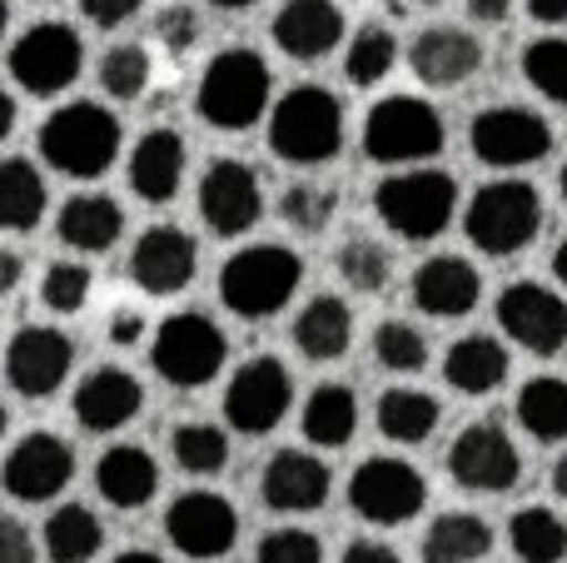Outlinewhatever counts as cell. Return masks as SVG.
<instances>
[{
  "mask_svg": "<svg viewBox=\"0 0 567 563\" xmlns=\"http://www.w3.org/2000/svg\"><path fill=\"white\" fill-rule=\"evenodd\" d=\"M179 180H185V140L175 130L140 135V145L130 150V190L150 205H165V199H175Z\"/></svg>",
  "mask_w": 567,
  "mask_h": 563,
  "instance_id": "25",
  "label": "cell"
},
{
  "mask_svg": "<svg viewBox=\"0 0 567 563\" xmlns=\"http://www.w3.org/2000/svg\"><path fill=\"white\" fill-rule=\"evenodd\" d=\"M423 6H439V0H423Z\"/></svg>",
  "mask_w": 567,
  "mask_h": 563,
  "instance_id": "62",
  "label": "cell"
},
{
  "mask_svg": "<svg viewBox=\"0 0 567 563\" xmlns=\"http://www.w3.org/2000/svg\"><path fill=\"white\" fill-rule=\"evenodd\" d=\"M468 140H473V155L483 165H498V170H518V165H533L553 150V130L543 115L523 105H493V110H478L468 125Z\"/></svg>",
  "mask_w": 567,
  "mask_h": 563,
  "instance_id": "11",
  "label": "cell"
},
{
  "mask_svg": "<svg viewBox=\"0 0 567 563\" xmlns=\"http://www.w3.org/2000/svg\"><path fill=\"white\" fill-rule=\"evenodd\" d=\"M145 6V0H80V10H85V20H95V25H125L135 10Z\"/></svg>",
  "mask_w": 567,
  "mask_h": 563,
  "instance_id": "48",
  "label": "cell"
},
{
  "mask_svg": "<svg viewBox=\"0 0 567 563\" xmlns=\"http://www.w3.org/2000/svg\"><path fill=\"white\" fill-rule=\"evenodd\" d=\"M518 424L543 444L567 439V379L538 375L518 389Z\"/></svg>",
  "mask_w": 567,
  "mask_h": 563,
  "instance_id": "36",
  "label": "cell"
},
{
  "mask_svg": "<svg viewBox=\"0 0 567 563\" xmlns=\"http://www.w3.org/2000/svg\"><path fill=\"white\" fill-rule=\"evenodd\" d=\"M140 405H145V389H140V379L125 375V369H95V375H85L75 389V419L90 434H115V429H125L130 419L140 414Z\"/></svg>",
  "mask_w": 567,
  "mask_h": 563,
  "instance_id": "22",
  "label": "cell"
},
{
  "mask_svg": "<svg viewBox=\"0 0 567 563\" xmlns=\"http://www.w3.org/2000/svg\"><path fill=\"white\" fill-rule=\"evenodd\" d=\"M513 0H468V16L473 20H488V25H498V20H508Z\"/></svg>",
  "mask_w": 567,
  "mask_h": 563,
  "instance_id": "53",
  "label": "cell"
},
{
  "mask_svg": "<svg viewBox=\"0 0 567 563\" xmlns=\"http://www.w3.org/2000/svg\"><path fill=\"white\" fill-rule=\"evenodd\" d=\"M443 379H449L458 395H493V389L508 379V349L493 335L458 339V345H449V355H443Z\"/></svg>",
  "mask_w": 567,
  "mask_h": 563,
  "instance_id": "29",
  "label": "cell"
},
{
  "mask_svg": "<svg viewBox=\"0 0 567 563\" xmlns=\"http://www.w3.org/2000/svg\"><path fill=\"white\" fill-rule=\"evenodd\" d=\"M349 504L369 524H409L419 519V509L429 504V479L393 454H373L353 469L349 479Z\"/></svg>",
  "mask_w": 567,
  "mask_h": 563,
  "instance_id": "9",
  "label": "cell"
},
{
  "mask_svg": "<svg viewBox=\"0 0 567 563\" xmlns=\"http://www.w3.org/2000/svg\"><path fill=\"white\" fill-rule=\"evenodd\" d=\"M16 130V100H10V90H0V140Z\"/></svg>",
  "mask_w": 567,
  "mask_h": 563,
  "instance_id": "54",
  "label": "cell"
},
{
  "mask_svg": "<svg viewBox=\"0 0 567 563\" xmlns=\"http://www.w3.org/2000/svg\"><path fill=\"white\" fill-rule=\"evenodd\" d=\"M439 399L423 395V389H389L379 399V434L393 444H423L439 429Z\"/></svg>",
  "mask_w": 567,
  "mask_h": 563,
  "instance_id": "34",
  "label": "cell"
},
{
  "mask_svg": "<svg viewBox=\"0 0 567 563\" xmlns=\"http://www.w3.org/2000/svg\"><path fill=\"white\" fill-rule=\"evenodd\" d=\"M169 454L185 474H219L229 464V434L219 424H179L169 434Z\"/></svg>",
  "mask_w": 567,
  "mask_h": 563,
  "instance_id": "37",
  "label": "cell"
},
{
  "mask_svg": "<svg viewBox=\"0 0 567 563\" xmlns=\"http://www.w3.org/2000/svg\"><path fill=\"white\" fill-rule=\"evenodd\" d=\"M299 279H303V259L293 249L249 245L239 255H229V265L219 269V299L239 319H269L293 299Z\"/></svg>",
  "mask_w": 567,
  "mask_h": 563,
  "instance_id": "3",
  "label": "cell"
},
{
  "mask_svg": "<svg viewBox=\"0 0 567 563\" xmlns=\"http://www.w3.org/2000/svg\"><path fill=\"white\" fill-rule=\"evenodd\" d=\"M279 215L289 219L299 235H313V229H323L333 219V190L323 185H289L279 199Z\"/></svg>",
  "mask_w": 567,
  "mask_h": 563,
  "instance_id": "44",
  "label": "cell"
},
{
  "mask_svg": "<svg viewBox=\"0 0 567 563\" xmlns=\"http://www.w3.org/2000/svg\"><path fill=\"white\" fill-rule=\"evenodd\" d=\"M199 269V245L179 225H155L130 249V279L145 295H179Z\"/></svg>",
  "mask_w": 567,
  "mask_h": 563,
  "instance_id": "19",
  "label": "cell"
},
{
  "mask_svg": "<svg viewBox=\"0 0 567 563\" xmlns=\"http://www.w3.org/2000/svg\"><path fill=\"white\" fill-rule=\"evenodd\" d=\"M373 359H379L383 369H393V375H419V369L429 365V339H423L409 319H383V325L373 329Z\"/></svg>",
  "mask_w": 567,
  "mask_h": 563,
  "instance_id": "40",
  "label": "cell"
},
{
  "mask_svg": "<svg viewBox=\"0 0 567 563\" xmlns=\"http://www.w3.org/2000/svg\"><path fill=\"white\" fill-rule=\"evenodd\" d=\"M523 75L538 95H548L553 105L567 110V35H548V40H533L523 50Z\"/></svg>",
  "mask_w": 567,
  "mask_h": 563,
  "instance_id": "41",
  "label": "cell"
},
{
  "mask_svg": "<svg viewBox=\"0 0 567 563\" xmlns=\"http://www.w3.org/2000/svg\"><path fill=\"white\" fill-rule=\"evenodd\" d=\"M225 355H229L225 329H219L209 315H195V309H189V315L159 319L155 345H150V365H155V375L175 389L209 385V379L225 369Z\"/></svg>",
  "mask_w": 567,
  "mask_h": 563,
  "instance_id": "7",
  "label": "cell"
},
{
  "mask_svg": "<svg viewBox=\"0 0 567 563\" xmlns=\"http://www.w3.org/2000/svg\"><path fill=\"white\" fill-rule=\"evenodd\" d=\"M379 219L403 239H439L458 215V185L443 170H403L373 190Z\"/></svg>",
  "mask_w": 567,
  "mask_h": 563,
  "instance_id": "6",
  "label": "cell"
},
{
  "mask_svg": "<svg viewBox=\"0 0 567 563\" xmlns=\"http://www.w3.org/2000/svg\"><path fill=\"white\" fill-rule=\"evenodd\" d=\"M95 489H100V499H105V504H115V509L150 504V499H155V489H159L155 454H145L140 444L105 449V454H100V464H95Z\"/></svg>",
  "mask_w": 567,
  "mask_h": 563,
  "instance_id": "26",
  "label": "cell"
},
{
  "mask_svg": "<svg viewBox=\"0 0 567 563\" xmlns=\"http://www.w3.org/2000/svg\"><path fill=\"white\" fill-rule=\"evenodd\" d=\"M0 563H40V544L20 519H0Z\"/></svg>",
  "mask_w": 567,
  "mask_h": 563,
  "instance_id": "47",
  "label": "cell"
},
{
  "mask_svg": "<svg viewBox=\"0 0 567 563\" xmlns=\"http://www.w3.org/2000/svg\"><path fill=\"white\" fill-rule=\"evenodd\" d=\"M343 40V10L333 0H289L275 16V45L293 60H323Z\"/></svg>",
  "mask_w": 567,
  "mask_h": 563,
  "instance_id": "23",
  "label": "cell"
},
{
  "mask_svg": "<svg viewBox=\"0 0 567 563\" xmlns=\"http://www.w3.org/2000/svg\"><path fill=\"white\" fill-rule=\"evenodd\" d=\"M100 85L110 100H140L150 85V50L145 45H115L100 60Z\"/></svg>",
  "mask_w": 567,
  "mask_h": 563,
  "instance_id": "42",
  "label": "cell"
},
{
  "mask_svg": "<svg viewBox=\"0 0 567 563\" xmlns=\"http://www.w3.org/2000/svg\"><path fill=\"white\" fill-rule=\"evenodd\" d=\"M155 35H159V45H165L169 55H189V50L199 45V16H195L189 6H169V10H159Z\"/></svg>",
  "mask_w": 567,
  "mask_h": 563,
  "instance_id": "46",
  "label": "cell"
},
{
  "mask_svg": "<svg viewBox=\"0 0 567 563\" xmlns=\"http://www.w3.org/2000/svg\"><path fill=\"white\" fill-rule=\"evenodd\" d=\"M70 365H75V345L50 325H25L6 345V379L25 399H50L65 385Z\"/></svg>",
  "mask_w": 567,
  "mask_h": 563,
  "instance_id": "17",
  "label": "cell"
},
{
  "mask_svg": "<svg viewBox=\"0 0 567 563\" xmlns=\"http://www.w3.org/2000/svg\"><path fill=\"white\" fill-rule=\"evenodd\" d=\"M463 229L483 255H518L543 229V195L528 180H488L463 209Z\"/></svg>",
  "mask_w": 567,
  "mask_h": 563,
  "instance_id": "5",
  "label": "cell"
},
{
  "mask_svg": "<svg viewBox=\"0 0 567 563\" xmlns=\"http://www.w3.org/2000/svg\"><path fill=\"white\" fill-rule=\"evenodd\" d=\"M553 489H558V499H567V454L553 464Z\"/></svg>",
  "mask_w": 567,
  "mask_h": 563,
  "instance_id": "56",
  "label": "cell"
},
{
  "mask_svg": "<svg viewBox=\"0 0 567 563\" xmlns=\"http://www.w3.org/2000/svg\"><path fill=\"white\" fill-rule=\"evenodd\" d=\"M20 275H25V259H20L16 249L0 245V295H10V289L20 285Z\"/></svg>",
  "mask_w": 567,
  "mask_h": 563,
  "instance_id": "51",
  "label": "cell"
},
{
  "mask_svg": "<svg viewBox=\"0 0 567 563\" xmlns=\"http://www.w3.org/2000/svg\"><path fill=\"white\" fill-rule=\"evenodd\" d=\"M553 275H558V285L567 289V239L558 245V255H553Z\"/></svg>",
  "mask_w": 567,
  "mask_h": 563,
  "instance_id": "57",
  "label": "cell"
},
{
  "mask_svg": "<svg viewBox=\"0 0 567 563\" xmlns=\"http://www.w3.org/2000/svg\"><path fill=\"white\" fill-rule=\"evenodd\" d=\"M393 60H399V40H393V30L379 25V20H369V25H359L349 55H343V75H349L353 85H379V80L393 70Z\"/></svg>",
  "mask_w": 567,
  "mask_h": 563,
  "instance_id": "38",
  "label": "cell"
},
{
  "mask_svg": "<svg viewBox=\"0 0 567 563\" xmlns=\"http://www.w3.org/2000/svg\"><path fill=\"white\" fill-rule=\"evenodd\" d=\"M508 544L523 563H563L567 559V524L553 509L528 504L508 519Z\"/></svg>",
  "mask_w": 567,
  "mask_h": 563,
  "instance_id": "35",
  "label": "cell"
},
{
  "mask_svg": "<svg viewBox=\"0 0 567 563\" xmlns=\"http://www.w3.org/2000/svg\"><path fill=\"white\" fill-rule=\"evenodd\" d=\"M498 325L513 345L533 349V355H558L567 345V299L548 285H508L498 295Z\"/></svg>",
  "mask_w": 567,
  "mask_h": 563,
  "instance_id": "16",
  "label": "cell"
},
{
  "mask_svg": "<svg viewBox=\"0 0 567 563\" xmlns=\"http://www.w3.org/2000/svg\"><path fill=\"white\" fill-rule=\"evenodd\" d=\"M115 563H165V559L150 554V549H125V554H120Z\"/></svg>",
  "mask_w": 567,
  "mask_h": 563,
  "instance_id": "55",
  "label": "cell"
},
{
  "mask_svg": "<svg viewBox=\"0 0 567 563\" xmlns=\"http://www.w3.org/2000/svg\"><path fill=\"white\" fill-rule=\"evenodd\" d=\"M40 155L70 180H100L120 155V120L95 100H70L40 125Z\"/></svg>",
  "mask_w": 567,
  "mask_h": 563,
  "instance_id": "1",
  "label": "cell"
},
{
  "mask_svg": "<svg viewBox=\"0 0 567 563\" xmlns=\"http://www.w3.org/2000/svg\"><path fill=\"white\" fill-rule=\"evenodd\" d=\"M339 275H343V285H353L359 295H379L383 285H389V275H393V259H389V249L379 245V239H369V235H353L349 245L339 249Z\"/></svg>",
  "mask_w": 567,
  "mask_h": 563,
  "instance_id": "39",
  "label": "cell"
},
{
  "mask_svg": "<svg viewBox=\"0 0 567 563\" xmlns=\"http://www.w3.org/2000/svg\"><path fill=\"white\" fill-rule=\"evenodd\" d=\"M343 563H403V559L389 544H379V539H359V544L343 549Z\"/></svg>",
  "mask_w": 567,
  "mask_h": 563,
  "instance_id": "49",
  "label": "cell"
},
{
  "mask_svg": "<svg viewBox=\"0 0 567 563\" xmlns=\"http://www.w3.org/2000/svg\"><path fill=\"white\" fill-rule=\"evenodd\" d=\"M293 405V379L275 355L249 359L225 389V419L239 434H269Z\"/></svg>",
  "mask_w": 567,
  "mask_h": 563,
  "instance_id": "13",
  "label": "cell"
},
{
  "mask_svg": "<svg viewBox=\"0 0 567 563\" xmlns=\"http://www.w3.org/2000/svg\"><path fill=\"white\" fill-rule=\"evenodd\" d=\"M409 65L423 85H458V80L478 75L483 65V45L458 25H433L413 40Z\"/></svg>",
  "mask_w": 567,
  "mask_h": 563,
  "instance_id": "24",
  "label": "cell"
},
{
  "mask_svg": "<svg viewBox=\"0 0 567 563\" xmlns=\"http://www.w3.org/2000/svg\"><path fill=\"white\" fill-rule=\"evenodd\" d=\"M329 464L309 449H279L265 464V504L279 514H313V509L329 504Z\"/></svg>",
  "mask_w": 567,
  "mask_h": 563,
  "instance_id": "20",
  "label": "cell"
},
{
  "mask_svg": "<svg viewBox=\"0 0 567 563\" xmlns=\"http://www.w3.org/2000/svg\"><path fill=\"white\" fill-rule=\"evenodd\" d=\"M259 209H265V190L259 175L245 160H215L199 180V215L215 235H245L259 225Z\"/></svg>",
  "mask_w": 567,
  "mask_h": 563,
  "instance_id": "18",
  "label": "cell"
},
{
  "mask_svg": "<svg viewBox=\"0 0 567 563\" xmlns=\"http://www.w3.org/2000/svg\"><path fill=\"white\" fill-rule=\"evenodd\" d=\"M558 190H563V199H567V165H563V180H558Z\"/></svg>",
  "mask_w": 567,
  "mask_h": 563,
  "instance_id": "60",
  "label": "cell"
},
{
  "mask_svg": "<svg viewBox=\"0 0 567 563\" xmlns=\"http://www.w3.org/2000/svg\"><path fill=\"white\" fill-rule=\"evenodd\" d=\"M105 544V529L90 514L85 504H65L45 519V534H40V549H45L50 563H90Z\"/></svg>",
  "mask_w": 567,
  "mask_h": 563,
  "instance_id": "33",
  "label": "cell"
},
{
  "mask_svg": "<svg viewBox=\"0 0 567 563\" xmlns=\"http://www.w3.org/2000/svg\"><path fill=\"white\" fill-rule=\"evenodd\" d=\"M259 563H323V544L309 529H275L259 539Z\"/></svg>",
  "mask_w": 567,
  "mask_h": 563,
  "instance_id": "45",
  "label": "cell"
},
{
  "mask_svg": "<svg viewBox=\"0 0 567 563\" xmlns=\"http://www.w3.org/2000/svg\"><path fill=\"white\" fill-rule=\"evenodd\" d=\"M343 145V105L323 85H293L269 115V150L289 165H323Z\"/></svg>",
  "mask_w": 567,
  "mask_h": 563,
  "instance_id": "2",
  "label": "cell"
},
{
  "mask_svg": "<svg viewBox=\"0 0 567 563\" xmlns=\"http://www.w3.org/2000/svg\"><path fill=\"white\" fill-rule=\"evenodd\" d=\"M80 65H85V45L60 20H40L10 45V75L30 95H60L65 85H75Z\"/></svg>",
  "mask_w": 567,
  "mask_h": 563,
  "instance_id": "10",
  "label": "cell"
},
{
  "mask_svg": "<svg viewBox=\"0 0 567 563\" xmlns=\"http://www.w3.org/2000/svg\"><path fill=\"white\" fill-rule=\"evenodd\" d=\"M493 549V529L478 514H439L423 534V563H478Z\"/></svg>",
  "mask_w": 567,
  "mask_h": 563,
  "instance_id": "32",
  "label": "cell"
},
{
  "mask_svg": "<svg viewBox=\"0 0 567 563\" xmlns=\"http://www.w3.org/2000/svg\"><path fill=\"white\" fill-rule=\"evenodd\" d=\"M140 335H145V319H140L135 309H115V319H110V339L125 349V345H135Z\"/></svg>",
  "mask_w": 567,
  "mask_h": 563,
  "instance_id": "50",
  "label": "cell"
},
{
  "mask_svg": "<svg viewBox=\"0 0 567 563\" xmlns=\"http://www.w3.org/2000/svg\"><path fill=\"white\" fill-rule=\"evenodd\" d=\"M125 235V209L110 195H70L60 205V239L80 255H105Z\"/></svg>",
  "mask_w": 567,
  "mask_h": 563,
  "instance_id": "27",
  "label": "cell"
},
{
  "mask_svg": "<svg viewBox=\"0 0 567 563\" xmlns=\"http://www.w3.org/2000/svg\"><path fill=\"white\" fill-rule=\"evenodd\" d=\"M0 439H6V405H0Z\"/></svg>",
  "mask_w": 567,
  "mask_h": 563,
  "instance_id": "61",
  "label": "cell"
},
{
  "mask_svg": "<svg viewBox=\"0 0 567 563\" xmlns=\"http://www.w3.org/2000/svg\"><path fill=\"white\" fill-rule=\"evenodd\" d=\"M70 479H75V449L60 434H45V429L25 434L6 454V464H0V484H6V494L20 499V504H45Z\"/></svg>",
  "mask_w": 567,
  "mask_h": 563,
  "instance_id": "15",
  "label": "cell"
},
{
  "mask_svg": "<svg viewBox=\"0 0 567 563\" xmlns=\"http://www.w3.org/2000/svg\"><path fill=\"white\" fill-rule=\"evenodd\" d=\"M359 429V399L349 385H319L303 405V439L319 449H343Z\"/></svg>",
  "mask_w": 567,
  "mask_h": 563,
  "instance_id": "31",
  "label": "cell"
},
{
  "mask_svg": "<svg viewBox=\"0 0 567 563\" xmlns=\"http://www.w3.org/2000/svg\"><path fill=\"white\" fill-rule=\"evenodd\" d=\"M199 115L215 130H249L269 105V65L259 60V50H219L199 75L195 95Z\"/></svg>",
  "mask_w": 567,
  "mask_h": 563,
  "instance_id": "4",
  "label": "cell"
},
{
  "mask_svg": "<svg viewBox=\"0 0 567 563\" xmlns=\"http://www.w3.org/2000/svg\"><path fill=\"white\" fill-rule=\"evenodd\" d=\"M165 534L185 559H225L239 539V514L229 499L209 489H189L165 509Z\"/></svg>",
  "mask_w": 567,
  "mask_h": 563,
  "instance_id": "14",
  "label": "cell"
},
{
  "mask_svg": "<svg viewBox=\"0 0 567 563\" xmlns=\"http://www.w3.org/2000/svg\"><path fill=\"white\" fill-rule=\"evenodd\" d=\"M528 16L543 25H567V0H528Z\"/></svg>",
  "mask_w": 567,
  "mask_h": 563,
  "instance_id": "52",
  "label": "cell"
},
{
  "mask_svg": "<svg viewBox=\"0 0 567 563\" xmlns=\"http://www.w3.org/2000/svg\"><path fill=\"white\" fill-rule=\"evenodd\" d=\"M50 205V190H45V175H40L30 160H0V229H16V235H25V229L40 225V215H45Z\"/></svg>",
  "mask_w": 567,
  "mask_h": 563,
  "instance_id": "30",
  "label": "cell"
},
{
  "mask_svg": "<svg viewBox=\"0 0 567 563\" xmlns=\"http://www.w3.org/2000/svg\"><path fill=\"white\" fill-rule=\"evenodd\" d=\"M6 25H10V6L0 0V35H6Z\"/></svg>",
  "mask_w": 567,
  "mask_h": 563,
  "instance_id": "59",
  "label": "cell"
},
{
  "mask_svg": "<svg viewBox=\"0 0 567 563\" xmlns=\"http://www.w3.org/2000/svg\"><path fill=\"white\" fill-rule=\"evenodd\" d=\"M443 150V115L419 95H389L363 115V155L379 165L433 160Z\"/></svg>",
  "mask_w": 567,
  "mask_h": 563,
  "instance_id": "8",
  "label": "cell"
},
{
  "mask_svg": "<svg viewBox=\"0 0 567 563\" xmlns=\"http://www.w3.org/2000/svg\"><path fill=\"white\" fill-rule=\"evenodd\" d=\"M449 474L468 494H508L523 479V454L503 424H468L449 449Z\"/></svg>",
  "mask_w": 567,
  "mask_h": 563,
  "instance_id": "12",
  "label": "cell"
},
{
  "mask_svg": "<svg viewBox=\"0 0 567 563\" xmlns=\"http://www.w3.org/2000/svg\"><path fill=\"white\" fill-rule=\"evenodd\" d=\"M90 285H95V275L80 259H55L40 279V299H45L50 315H80L90 305Z\"/></svg>",
  "mask_w": 567,
  "mask_h": 563,
  "instance_id": "43",
  "label": "cell"
},
{
  "mask_svg": "<svg viewBox=\"0 0 567 563\" xmlns=\"http://www.w3.org/2000/svg\"><path fill=\"white\" fill-rule=\"evenodd\" d=\"M483 279L468 259L458 255H433L413 269V305L433 319H458L478 305Z\"/></svg>",
  "mask_w": 567,
  "mask_h": 563,
  "instance_id": "21",
  "label": "cell"
},
{
  "mask_svg": "<svg viewBox=\"0 0 567 563\" xmlns=\"http://www.w3.org/2000/svg\"><path fill=\"white\" fill-rule=\"evenodd\" d=\"M293 345H299V355L313 359V365H329V359H339L343 349L353 345V315H349V305H343L339 295L309 299V305L299 309V319H293Z\"/></svg>",
  "mask_w": 567,
  "mask_h": 563,
  "instance_id": "28",
  "label": "cell"
},
{
  "mask_svg": "<svg viewBox=\"0 0 567 563\" xmlns=\"http://www.w3.org/2000/svg\"><path fill=\"white\" fill-rule=\"evenodd\" d=\"M209 6H225V10H245V6H255V0H209Z\"/></svg>",
  "mask_w": 567,
  "mask_h": 563,
  "instance_id": "58",
  "label": "cell"
}]
</instances>
